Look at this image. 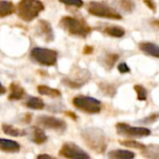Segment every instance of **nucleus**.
<instances>
[{
  "instance_id": "nucleus-1",
  "label": "nucleus",
  "mask_w": 159,
  "mask_h": 159,
  "mask_svg": "<svg viewBox=\"0 0 159 159\" xmlns=\"http://www.w3.org/2000/svg\"><path fill=\"white\" fill-rule=\"evenodd\" d=\"M85 144L96 154H103L108 146V138L104 131L99 128H86L81 131Z\"/></svg>"
},
{
  "instance_id": "nucleus-2",
  "label": "nucleus",
  "mask_w": 159,
  "mask_h": 159,
  "mask_svg": "<svg viewBox=\"0 0 159 159\" xmlns=\"http://www.w3.org/2000/svg\"><path fill=\"white\" fill-rule=\"evenodd\" d=\"M60 26L69 34L81 38L87 37L91 32L90 26L85 20L70 16L62 17L60 20Z\"/></svg>"
},
{
  "instance_id": "nucleus-3",
  "label": "nucleus",
  "mask_w": 159,
  "mask_h": 159,
  "mask_svg": "<svg viewBox=\"0 0 159 159\" xmlns=\"http://www.w3.org/2000/svg\"><path fill=\"white\" fill-rule=\"evenodd\" d=\"M45 9L40 0H20L17 6V15L24 21H32Z\"/></svg>"
},
{
  "instance_id": "nucleus-4",
  "label": "nucleus",
  "mask_w": 159,
  "mask_h": 159,
  "mask_svg": "<svg viewBox=\"0 0 159 159\" xmlns=\"http://www.w3.org/2000/svg\"><path fill=\"white\" fill-rule=\"evenodd\" d=\"M88 12L92 16L104 18V19H111V20H121V14L111 6L103 3V2H96L91 1L88 5Z\"/></svg>"
},
{
  "instance_id": "nucleus-5",
  "label": "nucleus",
  "mask_w": 159,
  "mask_h": 159,
  "mask_svg": "<svg viewBox=\"0 0 159 159\" xmlns=\"http://www.w3.org/2000/svg\"><path fill=\"white\" fill-rule=\"evenodd\" d=\"M74 106L87 114H98L102 110V102L92 97L79 95L73 99Z\"/></svg>"
},
{
  "instance_id": "nucleus-6",
  "label": "nucleus",
  "mask_w": 159,
  "mask_h": 159,
  "mask_svg": "<svg viewBox=\"0 0 159 159\" xmlns=\"http://www.w3.org/2000/svg\"><path fill=\"white\" fill-rule=\"evenodd\" d=\"M31 58L38 64L44 66H53L57 62V51L44 48H34L31 51Z\"/></svg>"
},
{
  "instance_id": "nucleus-7",
  "label": "nucleus",
  "mask_w": 159,
  "mask_h": 159,
  "mask_svg": "<svg viewBox=\"0 0 159 159\" xmlns=\"http://www.w3.org/2000/svg\"><path fill=\"white\" fill-rule=\"evenodd\" d=\"M116 131L120 136L125 137H134V138H142L147 137L151 134V130L144 127H132L127 123H117Z\"/></svg>"
},
{
  "instance_id": "nucleus-8",
  "label": "nucleus",
  "mask_w": 159,
  "mask_h": 159,
  "mask_svg": "<svg viewBox=\"0 0 159 159\" xmlns=\"http://www.w3.org/2000/svg\"><path fill=\"white\" fill-rule=\"evenodd\" d=\"M90 79V74L86 69L77 70L72 76L62 79V83L71 89H79L88 83Z\"/></svg>"
},
{
  "instance_id": "nucleus-9",
  "label": "nucleus",
  "mask_w": 159,
  "mask_h": 159,
  "mask_svg": "<svg viewBox=\"0 0 159 159\" xmlns=\"http://www.w3.org/2000/svg\"><path fill=\"white\" fill-rule=\"evenodd\" d=\"M36 121L42 127L48 129L58 131V132H64L67 129L66 122L64 120L55 117V116H40L36 118Z\"/></svg>"
},
{
  "instance_id": "nucleus-10",
  "label": "nucleus",
  "mask_w": 159,
  "mask_h": 159,
  "mask_svg": "<svg viewBox=\"0 0 159 159\" xmlns=\"http://www.w3.org/2000/svg\"><path fill=\"white\" fill-rule=\"evenodd\" d=\"M59 155L65 158H90L82 148L74 143H65L61 146Z\"/></svg>"
},
{
  "instance_id": "nucleus-11",
  "label": "nucleus",
  "mask_w": 159,
  "mask_h": 159,
  "mask_svg": "<svg viewBox=\"0 0 159 159\" xmlns=\"http://www.w3.org/2000/svg\"><path fill=\"white\" fill-rule=\"evenodd\" d=\"M38 34L46 41V42H51L54 40V33L53 29L50 25V23L47 20H40L38 21V29H37Z\"/></svg>"
},
{
  "instance_id": "nucleus-12",
  "label": "nucleus",
  "mask_w": 159,
  "mask_h": 159,
  "mask_svg": "<svg viewBox=\"0 0 159 159\" xmlns=\"http://www.w3.org/2000/svg\"><path fill=\"white\" fill-rule=\"evenodd\" d=\"M26 132L27 135H29L30 140L35 144H43L48 141V136L45 131L38 127H32L29 129V131L26 130Z\"/></svg>"
},
{
  "instance_id": "nucleus-13",
  "label": "nucleus",
  "mask_w": 159,
  "mask_h": 159,
  "mask_svg": "<svg viewBox=\"0 0 159 159\" xmlns=\"http://www.w3.org/2000/svg\"><path fill=\"white\" fill-rule=\"evenodd\" d=\"M20 149V145L19 143L7 139H0V151L6 153H17Z\"/></svg>"
},
{
  "instance_id": "nucleus-14",
  "label": "nucleus",
  "mask_w": 159,
  "mask_h": 159,
  "mask_svg": "<svg viewBox=\"0 0 159 159\" xmlns=\"http://www.w3.org/2000/svg\"><path fill=\"white\" fill-rule=\"evenodd\" d=\"M9 95H8V99L10 101H19L21 100L23 98V96L25 95V90L24 89L18 84L17 82H12L10 84L9 87Z\"/></svg>"
},
{
  "instance_id": "nucleus-15",
  "label": "nucleus",
  "mask_w": 159,
  "mask_h": 159,
  "mask_svg": "<svg viewBox=\"0 0 159 159\" xmlns=\"http://www.w3.org/2000/svg\"><path fill=\"white\" fill-rule=\"evenodd\" d=\"M140 49L152 57L155 58H159V46L155 44V43H151V42H143L140 44L139 46Z\"/></svg>"
},
{
  "instance_id": "nucleus-16",
  "label": "nucleus",
  "mask_w": 159,
  "mask_h": 159,
  "mask_svg": "<svg viewBox=\"0 0 159 159\" xmlns=\"http://www.w3.org/2000/svg\"><path fill=\"white\" fill-rule=\"evenodd\" d=\"M118 59H119V55L116 53H106L102 57L101 63L106 70H111L115 66Z\"/></svg>"
},
{
  "instance_id": "nucleus-17",
  "label": "nucleus",
  "mask_w": 159,
  "mask_h": 159,
  "mask_svg": "<svg viewBox=\"0 0 159 159\" xmlns=\"http://www.w3.org/2000/svg\"><path fill=\"white\" fill-rule=\"evenodd\" d=\"M142 155L146 158L159 159V144L151 143L145 145V147L142 150Z\"/></svg>"
},
{
  "instance_id": "nucleus-18",
  "label": "nucleus",
  "mask_w": 159,
  "mask_h": 159,
  "mask_svg": "<svg viewBox=\"0 0 159 159\" xmlns=\"http://www.w3.org/2000/svg\"><path fill=\"white\" fill-rule=\"evenodd\" d=\"M2 130L6 135L12 136V137H20V136L27 135V132L25 129H20L9 124H2Z\"/></svg>"
},
{
  "instance_id": "nucleus-19",
  "label": "nucleus",
  "mask_w": 159,
  "mask_h": 159,
  "mask_svg": "<svg viewBox=\"0 0 159 159\" xmlns=\"http://www.w3.org/2000/svg\"><path fill=\"white\" fill-rule=\"evenodd\" d=\"M108 157L112 159H132L135 157V154L129 150H113L108 153Z\"/></svg>"
},
{
  "instance_id": "nucleus-20",
  "label": "nucleus",
  "mask_w": 159,
  "mask_h": 159,
  "mask_svg": "<svg viewBox=\"0 0 159 159\" xmlns=\"http://www.w3.org/2000/svg\"><path fill=\"white\" fill-rule=\"evenodd\" d=\"M37 91L39 94L41 95H45L48 97H51V98H59L61 96V93L59 89L48 87L46 85H40L37 87Z\"/></svg>"
},
{
  "instance_id": "nucleus-21",
  "label": "nucleus",
  "mask_w": 159,
  "mask_h": 159,
  "mask_svg": "<svg viewBox=\"0 0 159 159\" xmlns=\"http://www.w3.org/2000/svg\"><path fill=\"white\" fill-rule=\"evenodd\" d=\"M15 11V6L11 1L0 0V18L11 15Z\"/></svg>"
},
{
  "instance_id": "nucleus-22",
  "label": "nucleus",
  "mask_w": 159,
  "mask_h": 159,
  "mask_svg": "<svg viewBox=\"0 0 159 159\" xmlns=\"http://www.w3.org/2000/svg\"><path fill=\"white\" fill-rule=\"evenodd\" d=\"M27 108L32 110H42L45 107V103L42 99L37 97H30L25 102Z\"/></svg>"
},
{
  "instance_id": "nucleus-23",
  "label": "nucleus",
  "mask_w": 159,
  "mask_h": 159,
  "mask_svg": "<svg viewBox=\"0 0 159 159\" xmlns=\"http://www.w3.org/2000/svg\"><path fill=\"white\" fill-rule=\"evenodd\" d=\"M103 32H104L106 34H108V35H110V36H112V37H116V38L123 37V36L125 35V34H126L125 30H124L122 27L114 26V25L106 27V28L103 30Z\"/></svg>"
},
{
  "instance_id": "nucleus-24",
  "label": "nucleus",
  "mask_w": 159,
  "mask_h": 159,
  "mask_svg": "<svg viewBox=\"0 0 159 159\" xmlns=\"http://www.w3.org/2000/svg\"><path fill=\"white\" fill-rule=\"evenodd\" d=\"M120 9L126 13H131L135 9V3L133 0H117L116 1Z\"/></svg>"
},
{
  "instance_id": "nucleus-25",
  "label": "nucleus",
  "mask_w": 159,
  "mask_h": 159,
  "mask_svg": "<svg viewBox=\"0 0 159 159\" xmlns=\"http://www.w3.org/2000/svg\"><path fill=\"white\" fill-rule=\"evenodd\" d=\"M100 89L102 90V92L109 97H114L116 93V88L115 87L114 84H110V83H101L99 84Z\"/></svg>"
},
{
  "instance_id": "nucleus-26",
  "label": "nucleus",
  "mask_w": 159,
  "mask_h": 159,
  "mask_svg": "<svg viewBox=\"0 0 159 159\" xmlns=\"http://www.w3.org/2000/svg\"><path fill=\"white\" fill-rule=\"evenodd\" d=\"M120 144L128 148H133V149H138V150H143L145 147L143 143L136 142V141H132V140L120 141Z\"/></svg>"
},
{
  "instance_id": "nucleus-27",
  "label": "nucleus",
  "mask_w": 159,
  "mask_h": 159,
  "mask_svg": "<svg viewBox=\"0 0 159 159\" xmlns=\"http://www.w3.org/2000/svg\"><path fill=\"white\" fill-rule=\"evenodd\" d=\"M134 89L137 93V98L139 101H146L147 99V90L142 85H134Z\"/></svg>"
},
{
  "instance_id": "nucleus-28",
  "label": "nucleus",
  "mask_w": 159,
  "mask_h": 159,
  "mask_svg": "<svg viewBox=\"0 0 159 159\" xmlns=\"http://www.w3.org/2000/svg\"><path fill=\"white\" fill-rule=\"evenodd\" d=\"M59 1L66 6H71L75 7H82L84 6L83 0H59Z\"/></svg>"
},
{
  "instance_id": "nucleus-29",
  "label": "nucleus",
  "mask_w": 159,
  "mask_h": 159,
  "mask_svg": "<svg viewBox=\"0 0 159 159\" xmlns=\"http://www.w3.org/2000/svg\"><path fill=\"white\" fill-rule=\"evenodd\" d=\"M157 119H159V113H155V114H152V115L148 116L147 117L140 120L139 122L142 124H152V123H155Z\"/></svg>"
},
{
  "instance_id": "nucleus-30",
  "label": "nucleus",
  "mask_w": 159,
  "mask_h": 159,
  "mask_svg": "<svg viewBox=\"0 0 159 159\" xmlns=\"http://www.w3.org/2000/svg\"><path fill=\"white\" fill-rule=\"evenodd\" d=\"M117 69H118V72L120 74H128L130 72V68L128 66V64L126 62H121L118 64L117 66Z\"/></svg>"
},
{
  "instance_id": "nucleus-31",
  "label": "nucleus",
  "mask_w": 159,
  "mask_h": 159,
  "mask_svg": "<svg viewBox=\"0 0 159 159\" xmlns=\"http://www.w3.org/2000/svg\"><path fill=\"white\" fill-rule=\"evenodd\" d=\"M143 3L147 6V7L149 9H151L153 12L157 11V5L153 0H143Z\"/></svg>"
},
{
  "instance_id": "nucleus-32",
  "label": "nucleus",
  "mask_w": 159,
  "mask_h": 159,
  "mask_svg": "<svg viewBox=\"0 0 159 159\" xmlns=\"http://www.w3.org/2000/svg\"><path fill=\"white\" fill-rule=\"evenodd\" d=\"M84 54L86 55H89L93 52V47H90V46H86L84 47V50H83Z\"/></svg>"
},
{
  "instance_id": "nucleus-33",
  "label": "nucleus",
  "mask_w": 159,
  "mask_h": 159,
  "mask_svg": "<svg viewBox=\"0 0 159 159\" xmlns=\"http://www.w3.org/2000/svg\"><path fill=\"white\" fill-rule=\"evenodd\" d=\"M66 115H67L68 116H71L73 119H76V118H77V116H75V114H74V113H72V112H66Z\"/></svg>"
},
{
  "instance_id": "nucleus-34",
  "label": "nucleus",
  "mask_w": 159,
  "mask_h": 159,
  "mask_svg": "<svg viewBox=\"0 0 159 159\" xmlns=\"http://www.w3.org/2000/svg\"><path fill=\"white\" fill-rule=\"evenodd\" d=\"M151 24H153L156 27H159V20H154L151 21Z\"/></svg>"
},
{
  "instance_id": "nucleus-35",
  "label": "nucleus",
  "mask_w": 159,
  "mask_h": 159,
  "mask_svg": "<svg viewBox=\"0 0 159 159\" xmlns=\"http://www.w3.org/2000/svg\"><path fill=\"white\" fill-rule=\"evenodd\" d=\"M6 92V89L4 88V86L1 84V82H0V95H2V94H4Z\"/></svg>"
},
{
  "instance_id": "nucleus-36",
  "label": "nucleus",
  "mask_w": 159,
  "mask_h": 159,
  "mask_svg": "<svg viewBox=\"0 0 159 159\" xmlns=\"http://www.w3.org/2000/svg\"><path fill=\"white\" fill-rule=\"evenodd\" d=\"M38 158H43V157H48V158H51L52 157L51 156H48V155H46V154H44V155H39L38 157H37Z\"/></svg>"
}]
</instances>
